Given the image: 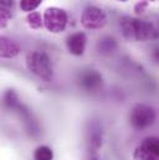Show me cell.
Instances as JSON below:
<instances>
[{
	"label": "cell",
	"mask_w": 159,
	"mask_h": 160,
	"mask_svg": "<svg viewBox=\"0 0 159 160\" xmlns=\"http://www.w3.org/2000/svg\"><path fill=\"white\" fill-rule=\"evenodd\" d=\"M119 26L124 39L128 41H149L159 39V25L131 16H123Z\"/></svg>",
	"instance_id": "cell-1"
},
{
	"label": "cell",
	"mask_w": 159,
	"mask_h": 160,
	"mask_svg": "<svg viewBox=\"0 0 159 160\" xmlns=\"http://www.w3.org/2000/svg\"><path fill=\"white\" fill-rule=\"evenodd\" d=\"M28 70L41 80L50 82L52 80L54 71L50 57L42 51H33L26 55Z\"/></svg>",
	"instance_id": "cell-2"
},
{
	"label": "cell",
	"mask_w": 159,
	"mask_h": 160,
	"mask_svg": "<svg viewBox=\"0 0 159 160\" xmlns=\"http://www.w3.org/2000/svg\"><path fill=\"white\" fill-rule=\"evenodd\" d=\"M129 120L136 130H143L151 127L156 120V112L147 104H136L129 113Z\"/></svg>",
	"instance_id": "cell-3"
},
{
	"label": "cell",
	"mask_w": 159,
	"mask_h": 160,
	"mask_svg": "<svg viewBox=\"0 0 159 160\" xmlns=\"http://www.w3.org/2000/svg\"><path fill=\"white\" fill-rule=\"evenodd\" d=\"M67 25V14L60 8H47L44 12V26L52 34H59Z\"/></svg>",
	"instance_id": "cell-4"
},
{
	"label": "cell",
	"mask_w": 159,
	"mask_h": 160,
	"mask_svg": "<svg viewBox=\"0 0 159 160\" xmlns=\"http://www.w3.org/2000/svg\"><path fill=\"white\" fill-rule=\"evenodd\" d=\"M81 24L83 28L90 30L101 29L107 24V15L101 8L88 6L81 15Z\"/></svg>",
	"instance_id": "cell-5"
},
{
	"label": "cell",
	"mask_w": 159,
	"mask_h": 160,
	"mask_svg": "<svg viewBox=\"0 0 159 160\" xmlns=\"http://www.w3.org/2000/svg\"><path fill=\"white\" fill-rule=\"evenodd\" d=\"M136 160H159V138H146L134 150Z\"/></svg>",
	"instance_id": "cell-6"
},
{
	"label": "cell",
	"mask_w": 159,
	"mask_h": 160,
	"mask_svg": "<svg viewBox=\"0 0 159 160\" xmlns=\"http://www.w3.org/2000/svg\"><path fill=\"white\" fill-rule=\"evenodd\" d=\"M80 83L83 89H86L88 92H95L102 87L103 80H102V76L100 72H97L95 70H90L81 75Z\"/></svg>",
	"instance_id": "cell-7"
},
{
	"label": "cell",
	"mask_w": 159,
	"mask_h": 160,
	"mask_svg": "<svg viewBox=\"0 0 159 160\" xmlns=\"http://www.w3.org/2000/svg\"><path fill=\"white\" fill-rule=\"evenodd\" d=\"M86 35L83 32H75L72 35H70L66 40V45L69 51L75 55V56H81L85 52V47H86Z\"/></svg>",
	"instance_id": "cell-8"
},
{
	"label": "cell",
	"mask_w": 159,
	"mask_h": 160,
	"mask_svg": "<svg viewBox=\"0 0 159 160\" xmlns=\"http://www.w3.org/2000/svg\"><path fill=\"white\" fill-rule=\"evenodd\" d=\"M20 52V47L16 42L3 36L0 39V56L3 58H13L18 56Z\"/></svg>",
	"instance_id": "cell-9"
},
{
	"label": "cell",
	"mask_w": 159,
	"mask_h": 160,
	"mask_svg": "<svg viewBox=\"0 0 159 160\" xmlns=\"http://www.w3.org/2000/svg\"><path fill=\"white\" fill-rule=\"evenodd\" d=\"M88 144L93 152L100 149V147L102 145V132L98 125L91 127V129L88 132Z\"/></svg>",
	"instance_id": "cell-10"
},
{
	"label": "cell",
	"mask_w": 159,
	"mask_h": 160,
	"mask_svg": "<svg viewBox=\"0 0 159 160\" xmlns=\"http://www.w3.org/2000/svg\"><path fill=\"white\" fill-rule=\"evenodd\" d=\"M117 47V42L113 38H103L102 40H100V42L97 43V48L101 53H111L116 50Z\"/></svg>",
	"instance_id": "cell-11"
},
{
	"label": "cell",
	"mask_w": 159,
	"mask_h": 160,
	"mask_svg": "<svg viewBox=\"0 0 159 160\" xmlns=\"http://www.w3.org/2000/svg\"><path fill=\"white\" fill-rule=\"evenodd\" d=\"M4 104H5L8 108L13 109V111H18V109L20 108V106H21V103H20V101H19L16 93H15L13 89L8 91V92L4 94Z\"/></svg>",
	"instance_id": "cell-12"
},
{
	"label": "cell",
	"mask_w": 159,
	"mask_h": 160,
	"mask_svg": "<svg viewBox=\"0 0 159 160\" xmlns=\"http://www.w3.org/2000/svg\"><path fill=\"white\" fill-rule=\"evenodd\" d=\"M54 159V153L52 150L46 147V145H41L39 148H36L35 153H34V160H52Z\"/></svg>",
	"instance_id": "cell-13"
},
{
	"label": "cell",
	"mask_w": 159,
	"mask_h": 160,
	"mask_svg": "<svg viewBox=\"0 0 159 160\" xmlns=\"http://www.w3.org/2000/svg\"><path fill=\"white\" fill-rule=\"evenodd\" d=\"M26 21H28V25L31 28V29H35V30H39L42 28L44 25V18H41L39 12H29L28 18H26Z\"/></svg>",
	"instance_id": "cell-14"
},
{
	"label": "cell",
	"mask_w": 159,
	"mask_h": 160,
	"mask_svg": "<svg viewBox=\"0 0 159 160\" xmlns=\"http://www.w3.org/2000/svg\"><path fill=\"white\" fill-rule=\"evenodd\" d=\"M41 2L42 0H20V8L23 11L33 12Z\"/></svg>",
	"instance_id": "cell-15"
},
{
	"label": "cell",
	"mask_w": 159,
	"mask_h": 160,
	"mask_svg": "<svg viewBox=\"0 0 159 160\" xmlns=\"http://www.w3.org/2000/svg\"><path fill=\"white\" fill-rule=\"evenodd\" d=\"M13 12H11V8L10 6H4L0 5V25L1 28H5L6 24L9 22L10 18H11Z\"/></svg>",
	"instance_id": "cell-16"
},
{
	"label": "cell",
	"mask_w": 159,
	"mask_h": 160,
	"mask_svg": "<svg viewBox=\"0 0 159 160\" xmlns=\"http://www.w3.org/2000/svg\"><path fill=\"white\" fill-rule=\"evenodd\" d=\"M147 6H148V1H141V2H138V4L134 6V11H136L137 14H142V12L146 11Z\"/></svg>",
	"instance_id": "cell-17"
},
{
	"label": "cell",
	"mask_w": 159,
	"mask_h": 160,
	"mask_svg": "<svg viewBox=\"0 0 159 160\" xmlns=\"http://www.w3.org/2000/svg\"><path fill=\"white\" fill-rule=\"evenodd\" d=\"M13 4H14L13 0H0V5H4V6H10V8H13Z\"/></svg>",
	"instance_id": "cell-18"
},
{
	"label": "cell",
	"mask_w": 159,
	"mask_h": 160,
	"mask_svg": "<svg viewBox=\"0 0 159 160\" xmlns=\"http://www.w3.org/2000/svg\"><path fill=\"white\" fill-rule=\"evenodd\" d=\"M153 58H154L156 62L159 63V48H156V50H154V52H153Z\"/></svg>",
	"instance_id": "cell-19"
},
{
	"label": "cell",
	"mask_w": 159,
	"mask_h": 160,
	"mask_svg": "<svg viewBox=\"0 0 159 160\" xmlns=\"http://www.w3.org/2000/svg\"><path fill=\"white\" fill-rule=\"evenodd\" d=\"M90 160H98V159H97V158H95V157H92V158H91Z\"/></svg>",
	"instance_id": "cell-20"
},
{
	"label": "cell",
	"mask_w": 159,
	"mask_h": 160,
	"mask_svg": "<svg viewBox=\"0 0 159 160\" xmlns=\"http://www.w3.org/2000/svg\"><path fill=\"white\" fill-rule=\"evenodd\" d=\"M118 1H127V0H118Z\"/></svg>",
	"instance_id": "cell-21"
},
{
	"label": "cell",
	"mask_w": 159,
	"mask_h": 160,
	"mask_svg": "<svg viewBox=\"0 0 159 160\" xmlns=\"http://www.w3.org/2000/svg\"><path fill=\"white\" fill-rule=\"evenodd\" d=\"M148 1H153V0H148Z\"/></svg>",
	"instance_id": "cell-22"
}]
</instances>
